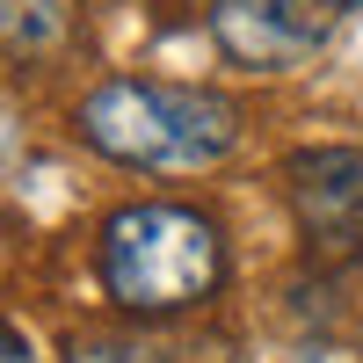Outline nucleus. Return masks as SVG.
<instances>
[{"mask_svg": "<svg viewBox=\"0 0 363 363\" xmlns=\"http://www.w3.org/2000/svg\"><path fill=\"white\" fill-rule=\"evenodd\" d=\"M73 124L116 167H153V174L218 167L240 145V109L218 87H182V80H102Z\"/></svg>", "mask_w": 363, "mask_h": 363, "instance_id": "1", "label": "nucleus"}, {"mask_svg": "<svg viewBox=\"0 0 363 363\" xmlns=\"http://www.w3.org/2000/svg\"><path fill=\"white\" fill-rule=\"evenodd\" d=\"M225 284V240L189 203H124L102 225V291L124 313H182Z\"/></svg>", "mask_w": 363, "mask_h": 363, "instance_id": "2", "label": "nucleus"}, {"mask_svg": "<svg viewBox=\"0 0 363 363\" xmlns=\"http://www.w3.org/2000/svg\"><path fill=\"white\" fill-rule=\"evenodd\" d=\"M291 211L306 247L327 262L363 255V145H320L291 160Z\"/></svg>", "mask_w": 363, "mask_h": 363, "instance_id": "3", "label": "nucleus"}, {"mask_svg": "<svg viewBox=\"0 0 363 363\" xmlns=\"http://www.w3.org/2000/svg\"><path fill=\"white\" fill-rule=\"evenodd\" d=\"M335 15L342 8H327V0H218L211 8V37L240 66L284 73V66H298V58H313L327 44Z\"/></svg>", "mask_w": 363, "mask_h": 363, "instance_id": "4", "label": "nucleus"}, {"mask_svg": "<svg viewBox=\"0 0 363 363\" xmlns=\"http://www.w3.org/2000/svg\"><path fill=\"white\" fill-rule=\"evenodd\" d=\"M80 22V0H0V51H58Z\"/></svg>", "mask_w": 363, "mask_h": 363, "instance_id": "5", "label": "nucleus"}, {"mask_svg": "<svg viewBox=\"0 0 363 363\" xmlns=\"http://www.w3.org/2000/svg\"><path fill=\"white\" fill-rule=\"evenodd\" d=\"M66 363H174V349L124 342V335H80V342L66 349Z\"/></svg>", "mask_w": 363, "mask_h": 363, "instance_id": "6", "label": "nucleus"}, {"mask_svg": "<svg viewBox=\"0 0 363 363\" xmlns=\"http://www.w3.org/2000/svg\"><path fill=\"white\" fill-rule=\"evenodd\" d=\"M0 363H37V356H29V342L15 335V327H8V320H0Z\"/></svg>", "mask_w": 363, "mask_h": 363, "instance_id": "7", "label": "nucleus"}, {"mask_svg": "<svg viewBox=\"0 0 363 363\" xmlns=\"http://www.w3.org/2000/svg\"><path fill=\"white\" fill-rule=\"evenodd\" d=\"M327 8H342V15H349V8H363V0H327Z\"/></svg>", "mask_w": 363, "mask_h": 363, "instance_id": "8", "label": "nucleus"}]
</instances>
